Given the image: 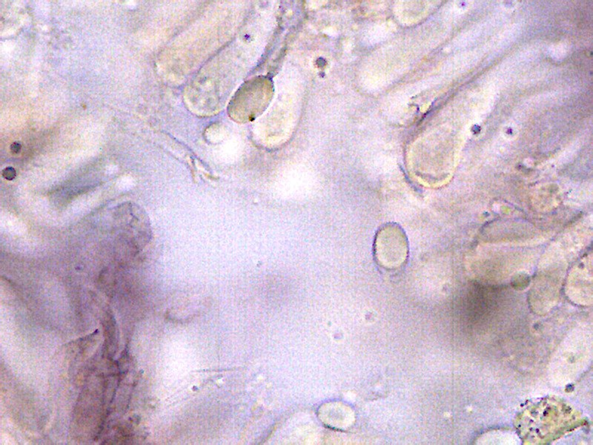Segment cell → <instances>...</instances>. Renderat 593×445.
<instances>
[{"mask_svg":"<svg viewBox=\"0 0 593 445\" xmlns=\"http://www.w3.org/2000/svg\"><path fill=\"white\" fill-rule=\"evenodd\" d=\"M373 252L376 262L386 270H397L406 263L409 244L406 232L396 223H386L374 237Z\"/></svg>","mask_w":593,"mask_h":445,"instance_id":"6da1fadb","label":"cell"},{"mask_svg":"<svg viewBox=\"0 0 593 445\" xmlns=\"http://www.w3.org/2000/svg\"><path fill=\"white\" fill-rule=\"evenodd\" d=\"M322 415V420L327 425L340 429L351 425L353 419L352 413L347 407L337 404L324 407Z\"/></svg>","mask_w":593,"mask_h":445,"instance_id":"7a4b0ae2","label":"cell"},{"mask_svg":"<svg viewBox=\"0 0 593 445\" xmlns=\"http://www.w3.org/2000/svg\"><path fill=\"white\" fill-rule=\"evenodd\" d=\"M3 177L8 181H13L16 175V170L12 167H7L3 171Z\"/></svg>","mask_w":593,"mask_h":445,"instance_id":"3957f363","label":"cell"},{"mask_svg":"<svg viewBox=\"0 0 593 445\" xmlns=\"http://www.w3.org/2000/svg\"><path fill=\"white\" fill-rule=\"evenodd\" d=\"M21 144H19V143H13L11 147V152L13 153H19L20 150H21Z\"/></svg>","mask_w":593,"mask_h":445,"instance_id":"277c9868","label":"cell"}]
</instances>
